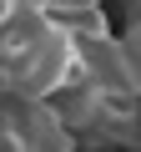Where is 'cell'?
Returning a JSON list of instances; mask_svg holds the SVG:
<instances>
[{
  "instance_id": "6da1fadb",
  "label": "cell",
  "mask_w": 141,
  "mask_h": 152,
  "mask_svg": "<svg viewBox=\"0 0 141 152\" xmlns=\"http://www.w3.org/2000/svg\"><path fill=\"white\" fill-rule=\"evenodd\" d=\"M5 127H15L30 152H76V147H81V137L65 127V117H60L50 102L5 96Z\"/></svg>"
}]
</instances>
